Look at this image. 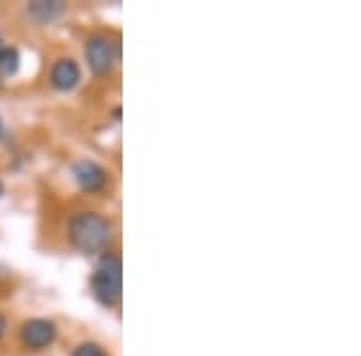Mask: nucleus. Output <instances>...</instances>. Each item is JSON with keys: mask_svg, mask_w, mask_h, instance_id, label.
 <instances>
[{"mask_svg": "<svg viewBox=\"0 0 361 356\" xmlns=\"http://www.w3.org/2000/svg\"><path fill=\"white\" fill-rule=\"evenodd\" d=\"M114 236V221L97 209H75L66 221L68 246L82 255H90V258L94 255L99 258L102 253L111 250Z\"/></svg>", "mask_w": 361, "mask_h": 356, "instance_id": "obj_1", "label": "nucleus"}, {"mask_svg": "<svg viewBox=\"0 0 361 356\" xmlns=\"http://www.w3.org/2000/svg\"><path fill=\"white\" fill-rule=\"evenodd\" d=\"M92 296L99 306L118 308L121 296H123V260L116 250H106L99 255L94 272L90 277Z\"/></svg>", "mask_w": 361, "mask_h": 356, "instance_id": "obj_2", "label": "nucleus"}, {"mask_svg": "<svg viewBox=\"0 0 361 356\" xmlns=\"http://www.w3.org/2000/svg\"><path fill=\"white\" fill-rule=\"evenodd\" d=\"M85 61L94 78H109L121 61V39L106 32H94L85 39Z\"/></svg>", "mask_w": 361, "mask_h": 356, "instance_id": "obj_3", "label": "nucleus"}, {"mask_svg": "<svg viewBox=\"0 0 361 356\" xmlns=\"http://www.w3.org/2000/svg\"><path fill=\"white\" fill-rule=\"evenodd\" d=\"M70 173H73V180L85 195H102L104 190L111 183V173L109 168H104L99 161L94 159H78L73 166H70Z\"/></svg>", "mask_w": 361, "mask_h": 356, "instance_id": "obj_4", "label": "nucleus"}, {"mask_svg": "<svg viewBox=\"0 0 361 356\" xmlns=\"http://www.w3.org/2000/svg\"><path fill=\"white\" fill-rule=\"evenodd\" d=\"M58 340V325L51 318H29L20 325V344L29 352H44Z\"/></svg>", "mask_w": 361, "mask_h": 356, "instance_id": "obj_5", "label": "nucleus"}, {"mask_svg": "<svg viewBox=\"0 0 361 356\" xmlns=\"http://www.w3.org/2000/svg\"><path fill=\"white\" fill-rule=\"evenodd\" d=\"M82 82V68L75 58L70 56H61L54 61V66L49 70V85L54 87L61 94H68V92H75Z\"/></svg>", "mask_w": 361, "mask_h": 356, "instance_id": "obj_6", "label": "nucleus"}, {"mask_svg": "<svg viewBox=\"0 0 361 356\" xmlns=\"http://www.w3.org/2000/svg\"><path fill=\"white\" fill-rule=\"evenodd\" d=\"M66 3L63 0H32V3L25 5V17L32 25L37 27H46L54 25L56 20H61L66 15Z\"/></svg>", "mask_w": 361, "mask_h": 356, "instance_id": "obj_7", "label": "nucleus"}, {"mask_svg": "<svg viewBox=\"0 0 361 356\" xmlns=\"http://www.w3.org/2000/svg\"><path fill=\"white\" fill-rule=\"evenodd\" d=\"M20 63H22V56L15 46H5L0 51V78H13L20 70Z\"/></svg>", "mask_w": 361, "mask_h": 356, "instance_id": "obj_8", "label": "nucleus"}, {"mask_svg": "<svg viewBox=\"0 0 361 356\" xmlns=\"http://www.w3.org/2000/svg\"><path fill=\"white\" fill-rule=\"evenodd\" d=\"M70 356H109V352L104 349V344L85 340V342L75 344L73 352H70Z\"/></svg>", "mask_w": 361, "mask_h": 356, "instance_id": "obj_9", "label": "nucleus"}, {"mask_svg": "<svg viewBox=\"0 0 361 356\" xmlns=\"http://www.w3.org/2000/svg\"><path fill=\"white\" fill-rule=\"evenodd\" d=\"M5 335H8V318H5V313L0 311V342L5 340Z\"/></svg>", "mask_w": 361, "mask_h": 356, "instance_id": "obj_10", "label": "nucleus"}, {"mask_svg": "<svg viewBox=\"0 0 361 356\" xmlns=\"http://www.w3.org/2000/svg\"><path fill=\"white\" fill-rule=\"evenodd\" d=\"M5 135H8V133H5V123H3V118H0V142L5 140Z\"/></svg>", "mask_w": 361, "mask_h": 356, "instance_id": "obj_11", "label": "nucleus"}, {"mask_svg": "<svg viewBox=\"0 0 361 356\" xmlns=\"http://www.w3.org/2000/svg\"><path fill=\"white\" fill-rule=\"evenodd\" d=\"M111 116H114V121H121V106H116V109L111 111Z\"/></svg>", "mask_w": 361, "mask_h": 356, "instance_id": "obj_12", "label": "nucleus"}, {"mask_svg": "<svg viewBox=\"0 0 361 356\" xmlns=\"http://www.w3.org/2000/svg\"><path fill=\"white\" fill-rule=\"evenodd\" d=\"M5 46H8V44H5V39H3V34H0V51H3V49H5Z\"/></svg>", "mask_w": 361, "mask_h": 356, "instance_id": "obj_13", "label": "nucleus"}, {"mask_svg": "<svg viewBox=\"0 0 361 356\" xmlns=\"http://www.w3.org/2000/svg\"><path fill=\"white\" fill-rule=\"evenodd\" d=\"M3 195H5V183L0 180V197H3Z\"/></svg>", "mask_w": 361, "mask_h": 356, "instance_id": "obj_14", "label": "nucleus"}]
</instances>
